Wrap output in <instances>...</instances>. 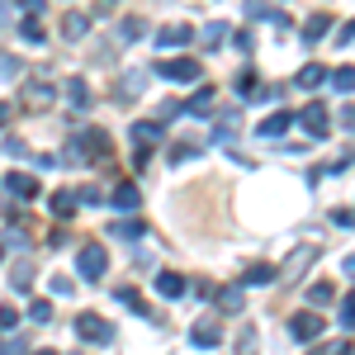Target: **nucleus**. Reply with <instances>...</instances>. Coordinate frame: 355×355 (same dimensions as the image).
Segmentation results:
<instances>
[{"mask_svg":"<svg viewBox=\"0 0 355 355\" xmlns=\"http://www.w3.org/2000/svg\"><path fill=\"white\" fill-rule=\"evenodd\" d=\"M67 157L71 162H81V157H95V162H105L110 157V137L100 133V128H90V133H81L71 147H67Z\"/></svg>","mask_w":355,"mask_h":355,"instance_id":"obj_1","label":"nucleus"},{"mask_svg":"<svg viewBox=\"0 0 355 355\" xmlns=\"http://www.w3.org/2000/svg\"><path fill=\"white\" fill-rule=\"evenodd\" d=\"M157 71H162L166 81H180V85H194L204 76V67L194 57H166V62H157Z\"/></svg>","mask_w":355,"mask_h":355,"instance_id":"obj_2","label":"nucleus"},{"mask_svg":"<svg viewBox=\"0 0 355 355\" xmlns=\"http://www.w3.org/2000/svg\"><path fill=\"white\" fill-rule=\"evenodd\" d=\"M76 270H81V279H100L110 270V251L105 246H81L76 251Z\"/></svg>","mask_w":355,"mask_h":355,"instance_id":"obj_3","label":"nucleus"},{"mask_svg":"<svg viewBox=\"0 0 355 355\" xmlns=\"http://www.w3.org/2000/svg\"><path fill=\"white\" fill-rule=\"evenodd\" d=\"M76 331H81V341H90V346H110V336H114L100 313H81L76 318Z\"/></svg>","mask_w":355,"mask_h":355,"instance_id":"obj_4","label":"nucleus"},{"mask_svg":"<svg viewBox=\"0 0 355 355\" xmlns=\"http://www.w3.org/2000/svg\"><path fill=\"white\" fill-rule=\"evenodd\" d=\"M289 336H294L299 346H313V341L322 336V318H318V313H294V318H289Z\"/></svg>","mask_w":355,"mask_h":355,"instance_id":"obj_5","label":"nucleus"},{"mask_svg":"<svg viewBox=\"0 0 355 355\" xmlns=\"http://www.w3.org/2000/svg\"><path fill=\"white\" fill-rule=\"evenodd\" d=\"M5 190L15 194V199H24V204H33V199L43 194V185H38V175H28V171H10V175H5Z\"/></svg>","mask_w":355,"mask_h":355,"instance_id":"obj_6","label":"nucleus"},{"mask_svg":"<svg viewBox=\"0 0 355 355\" xmlns=\"http://www.w3.org/2000/svg\"><path fill=\"white\" fill-rule=\"evenodd\" d=\"M299 123H303V133H308V137H327V105H322V100L303 105Z\"/></svg>","mask_w":355,"mask_h":355,"instance_id":"obj_7","label":"nucleus"},{"mask_svg":"<svg viewBox=\"0 0 355 355\" xmlns=\"http://www.w3.org/2000/svg\"><path fill=\"white\" fill-rule=\"evenodd\" d=\"M190 341L199 346V351H214V346H223V327L214 322V318H199L190 327Z\"/></svg>","mask_w":355,"mask_h":355,"instance_id":"obj_8","label":"nucleus"},{"mask_svg":"<svg viewBox=\"0 0 355 355\" xmlns=\"http://www.w3.org/2000/svg\"><path fill=\"white\" fill-rule=\"evenodd\" d=\"M110 204H114V209H123V214H133L137 204H142V190H137L133 180H119V185L110 190Z\"/></svg>","mask_w":355,"mask_h":355,"instance_id":"obj_9","label":"nucleus"},{"mask_svg":"<svg viewBox=\"0 0 355 355\" xmlns=\"http://www.w3.org/2000/svg\"><path fill=\"white\" fill-rule=\"evenodd\" d=\"M157 43H162V48H190L194 43V24H166L162 33H157Z\"/></svg>","mask_w":355,"mask_h":355,"instance_id":"obj_10","label":"nucleus"},{"mask_svg":"<svg viewBox=\"0 0 355 355\" xmlns=\"http://www.w3.org/2000/svg\"><path fill=\"white\" fill-rule=\"evenodd\" d=\"M289 128H294V114H289V110H279V114H270V119H266V123L256 128V137H284Z\"/></svg>","mask_w":355,"mask_h":355,"instance_id":"obj_11","label":"nucleus"},{"mask_svg":"<svg viewBox=\"0 0 355 355\" xmlns=\"http://www.w3.org/2000/svg\"><path fill=\"white\" fill-rule=\"evenodd\" d=\"M246 19H270V24H289V15H279L270 0H246Z\"/></svg>","mask_w":355,"mask_h":355,"instance_id":"obj_12","label":"nucleus"},{"mask_svg":"<svg viewBox=\"0 0 355 355\" xmlns=\"http://www.w3.org/2000/svg\"><path fill=\"white\" fill-rule=\"evenodd\" d=\"M157 294H162V299H180V294H185V275L162 270L157 275Z\"/></svg>","mask_w":355,"mask_h":355,"instance_id":"obj_13","label":"nucleus"},{"mask_svg":"<svg viewBox=\"0 0 355 355\" xmlns=\"http://www.w3.org/2000/svg\"><path fill=\"white\" fill-rule=\"evenodd\" d=\"M62 95H67V105H71V110H90V85H85L81 76H71Z\"/></svg>","mask_w":355,"mask_h":355,"instance_id":"obj_14","label":"nucleus"},{"mask_svg":"<svg viewBox=\"0 0 355 355\" xmlns=\"http://www.w3.org/2000/svg\"><path fill=\"white\" fill-rule=\"evenodd\" d=\"M214 100H218V90H214V85H199V90L190 95V114H199V119L214 114Z\"/></svg>","mask_w":355,"mask_h":355,"instance_id":"obj_15","label":"nucleus"},{"mask_svg":"<svg viewBox=\"0 0 355 355\" xmlns=\"http://www.w3.org/2000/svg\"><path fill=\"white\" fill-rule=\"evenodd\" d=\"M85 33H90V19H85V15H67V19H62V38H67V43H76Z\"/></svg>","mask_w":355,"mask_h":355,"instance_id":"obj_16","label":"nucleus"},{"mask_svg":"<svg viewBox=\"0 0 355 355\" xmlns=\"http://www.w3.org/2000/svg\"><path fill=\"white\" fill-rule=\"evenodd\" d=\"M322 81H327V67H318V62H308L299 71V90H318Z\"/></svg>","mask_w":355,"mask_h":355,"instance_id":"obj_17","label":"nucleus"},{"mask_svg":"<svg viewBox=\"0 0 355 355\" xmlns=\"http://www.w3.org/2000/svg\"><path fill=\"white\" fill-rule=\"evenodd\" d=\"M308 303H313V308H327V303H336V284H308Z\"/></svg>","mask_w":355,"mask_h":355,"instance_id":"obj_18","label":"nucleus"},{"mask_svg":"<svg viewBox=\"0 0 355 355\" xmlns=\"http://www.w3.org/2000/svg\"><path fill=\"white\" fill-rule=\"evenodd\" d=\"M270 279H275V266H246L242 289H251V284H270Z\"/></svg>","mask_w":355,"mask_h":355,"instance_id":"obj_19","label":"nucleus"},{"mask_svg":"<svg viewBox=\"0 0 355 355\" xmlns=\"http://www.w3.org/2000/svg\"><path fill=\"white\" fill-rule=\"evenodd\" d=\"M53 214H57V218H71V214H76V194H71V190H57L53 194Z\"/></svg>","mask_w":355,"mask_h":355,"instance_id":"obj_20","label":"nucleus"},{"mask_svg":"<svg viewBox=\"0 0 355 355\" xmlns=\"http://www.w3.org/2000/svg\"><path fill=\"white\" fill-rule=\"evenodd\" d=\"M327 28H331L327 15H313V19L303 24V38H308V43H318V38H327Z\"/></svg>","mask_w":355,"mask_h":355,"instance_id":"obj_21","label":"nucleus"},{"mask_svg":"<svg viewBox=\"0 0 355 355\" xmlns=\"http://www.w3.org/2000/svg\"><path fill=\"white\" fill-rule=\"evenodd\" d=\"M327 81L336 85V95H351V85H355V71H351V67H336V71H327Z\"/></svg>","mask_w":355,"mask_h":355,"instance_id":"obj_22","label":"nucleus"},{"mask_svg":"<svg viewBox=\"0 0 355 355\" xmlns=\"http://www.w3.org/2000/svg\"><path fill=\"white\" fill-rule=\"evenodd\" d=\"M162 137V123H133V142L137 147H152Z\"/></svg>","mask_w":355,"mask_h":355,"instance_id":"obj_23","label":"nucleus"},{"mask_svg":"<svg viewBox=\"0 0 355 355\" xmlns=\"http://www.w3.org/2000/svg\"><path fill=\"white\" fill-rule=\"evenodd\" d=\"M19 33H24V43H43V28H38V15H28V19H19Z\"/></svg>","mask_w":355,"mask_h":355,"instance_id":"obj_24","label":"nucleus"},{"mask_svg":"<svg viewBox=\"0 0 355 355\" xmlns=\"http://www.w3.org/2000/svg\"><path fill=\"white\" fill-rule=\"evenodd\" d=\"M110 237H142V218H123V223H114Z\"/></svg>","mask_w":355,"mask_h":355,"instance_id":"obj_25","label":"nucleus"},{"mask_svg":"<svg viewBox=\"0 0 355 355\" xmlns=\"http://www.w3.org/2000/svg\"><path fill=\"white\" fill-rule=\"evenodd\" d=\"M242 303H246L242 289H227V294H218V308H223V313H242Z\"/></svg>","mask_w":355,"mask_h":355,"instance_id":"obj_26","label":"nucleus"},{"mask_svg":"<svg viewBox=\"0 0 355 355\" xmlns=\"http://www.w3.org/2000/svg\"><path fill=\"white\" fill-rule=\"evenodd\" d=\"M48 100H53V85H48V81L28 85V105H48Z\"/></svg>","mask_w":355,"mask_h":355,"instance_id":"obj_27","label":"nucleus"},{"mask_svg":"<svg viewBox=\"0 0 355 355\" xmlns=\"http://www.w3.org/2000/svg\"><path fill=\"white\" fill-rule=\"evenodd\" d=\"M308 266H313V251L303 246L299 256H289V266H284V275H299V270H308Z\"/></svg>","mask_w":355,"mask_h":355,"instance_id":"obj_28","label":"nucleus"},{"mask_svg":"<svg viewBox=\"0 0 355 355\" xmlns=\"http://www.w3.org/2000/svg\"><path fill=\"white\" fill-rule=\"evenodd\" d=\"M336 322H341V327H351V322H355V299H351V294H341V308H336Z\"/></svg>","mask_w":355,"mask_h":355,"instance_id":"obj_29","label":"nucleus"},{"mask_svg":"<svg viewBox=\"0 0 355 355\" xmlns=\"http://www.w3.org/2000/svg\"><path fill=\"white\" fill-rule=\"evenodd\" d=\"M28 318H33V322H48V318H53V303H48V299H33V303H28Z\"/></svg>","mask_w":355,"mask_h":355,"instance_id":"obj_30","label":"nucleus"},{"mask_svg":"<svg viewBox=\"0 0 355 355\" xmlns=\"http://www.w3.org/2000/svg\"><path fill=\"white\" fill-rule=\"evenodd\" d=\"M142 81H147L142 71H128V76L119 81V90H123V95H137V90H142Z\"/></svg>","mask_w":355,"mask_h":355,"instance_id":"obj_31","label":"nucleus"},{"mask_svg":"<svg viewBox=\"0 0 355 355\" xmlns=\"http://www.w3.org/2000/svg\"><path fill=\"white\" fill-rule=\"evenodd\" d=\"M194 157H199V147H185V142H180V147H171V162H175V166L194 162Z\"/></svg>","mask_w":355,"mask_h":355,"instance_id":"obj_32","label":"nucleus"},{"mask_svg":"<svg viewBox=\"0 0 355 355\" xmlns=\"http://www.w3.org/2000/svg\"><path fill=\"white\" fill-rule=\"evenodd\" d=\"M223 38H227V24H209L204 28V43H209V48H218Z\"/></svg>","mask_w":355,"mask_h":355,"instance_id":"obj_33","label":"nucleus"},{"mask_svg":"<svg viewBox=\"0 0 355 355\" xmlns=\"http://www.w3.org/2000/svg\"><path fill=\"white\" fill-rule=\"evenodd\" d=\"M232 133H237V114H223V119H218V133H214V137L223 142V137H232Z\"/></svg>","mask_w":355,"mask_h":355,"instance_id":"obj_34","label":"nucleus"},{"mask_svg":"<svg viewBox=\"0 0 355 355\" xmlns=\"http://www.w3.org/2000/svg\"><path fill=\"white\" fill-rule=\"evenodd\" d=\"M15 322H19V313L15 308H0V331H15Z\"/></svg>","mask_w":355,"mask_h":355,"instance_id":"obj_35","label":"nucleus"},{"mask_svg":"<svg viewBox=\"0 0 355 355\" xmlns=\"http://www.w3.org/2000/svg\"><path fill=\"white\" fill-rule=\"evenodd\" d=\"M0 355H24V341H19V336H10V341H0Z\"/></svg>","mask_w":355,"mask_h":355,"instance_id":"obj_36","label":"nucleus"},{"mask_svg":"<svg viewBox=\"0 0 355 355\" xmlns=\"http://www.w3.org/2000/svg\"><path fill=\"white\" fill-rule=\"evenodd\" d=\"M119 303H128V308H133V313H147V308H142V303H137V294H133V289H119Z\"/></svg>","mask_w":355,"mask_h":355,"instance_id":"obj_37","label":"nucleus"},{"mask_svg":"<svg viewBox=\"0 0 355 355\" xmlns=\"http://www.w3.org/2000/svg\"><path fill=\"white\" fill-rule=\"evenodd\" d=\"M15 71H19V62H15V57H0V76H5V81H10V76H15Z\"/></svg>","mask_w":355,"mask_h":355,"instance_id":"obj_38","label":"nucleus"},{"mask_svg":"<svg viewBox=\"0 0 355 355\" xmlns=\"http://www.w3.org/2000/svg\"><path fill=\"white\" fill-rule=\"evenodd\" d=\"M19 5H24L28 15H43V5H48V0H19Z\"/></svg>","mask_w":355,"mask_h":355,"instance_id":"obj_39","label":"nucleus"},{"mask_svg":"<svg viewBox=\"0 0 355 355\" xmlns=\"http://www.w3.org/2000/svg\"><path fill=\"white\" fill-rule=\"evenodd\" d=\"M10 114H15V110H10V105H0V128L10 123Z\"/></svg>","mask_w":355,"mask_h":355,"instance_id":"obj_40","label":"nucleus"},{"mask_svg":"<svg viewBox=\"0 0 355 355\" xmlns=\"http://www.w3.org/2000/svg\"><path fill=\"white\" fill-rule=\"evenodd\" d=\"M5 19H10V0H0V24H5Z\"/></svg>","mask_w":355,"mask_h":355,"instance_id":"obj_41","label":"nucleus"},{"mask_svg":"<svg viewBox=\"0 0 355 355\" xmlns=\"http://www.w3.org/2000/svg\"><path fill=\"white\" fill-rule=\"evenodd\" d=\"M308 355H331V346H313V351H308Z\"/></svg>","mask_w":355,"mask_h":355,"instance_id":"obj_42","label":"nucleus"},{"mask_svg":"<svg viewBox=\"0 0 355 355\" xmlns=\"http://www.w3.org/2000/svg\"><path fill=\"white\" fill-rule=\"evenodd\" d=\"M33 355H57V351H33Z\"/></svg>","mask_w":355,"mask_h":355,"instance_id":"obj_43","label":"nucleus"},{"mask_svg":"<svg viewBox=\"0 0 355 355\" xmlns=\"http://www.w3.org/2000/svg\"><path fill=\"white\" fill-rule=\"evenodd\" d=\"M0 261H5V246H0Z\"/></svg>","mask_w":355,"mask_h":355,"instance_id":"obj_44","label":"nucleus"}]
</instances>
